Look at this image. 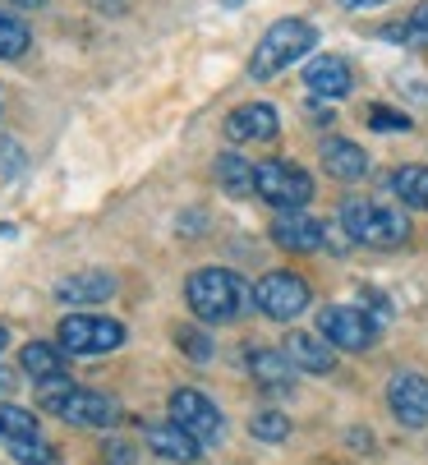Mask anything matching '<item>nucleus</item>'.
I'll list each match as a JSON object with an SVG mask.
<instances>
[{"instance_id":"f257e3e1","label":"nucleus","mask_w":428,"mask_h":465,"mask_svg":"<svg viewBox=\"0 0 428 465\" xmlns=\"http://www.w3.org/2000/svg\"><path fill=\"white\" fill-rule=\"evenodd\" d=\"M184 300H189V309H194L198 322H235L254 295L226 268H198L189 277V286H184Z\"/></svg>"},{"instance_id":"f03ea898","label":"nucleus","mask_w":428,"mask_h":465,"mask_svg":"<svg viewBox=\"0 0 428 465\" xmlns=\"http://www.w3.org/2000/svg\"><path fill=\"white\" fill-rule=\"evenodd\" d=\"M37 406L60 415L65 424H79V429H111L120 420V406L102 391H88V387H75L69 378H51L42 382L37 391Z\"/></svg>"},{"instance_id":"7ed1b4c3","label":"nucleus","mask_w":428,"mask_h":465,"mask_svg":"<svg viewBox=\"0 0 428 465\" xmlns=\"http://www.w3.org/2000/svg\"><path fill=\"white\" fill-rule=\"evenodd\" d=\"M318 46V28L309 19H276L263 37H258V51L249 60V74L254 79H272L281 70H291L295 60H304L309 51Z\"/></svg>"},{"instance_id":"20e7f679","label":"nucleus","mask_w":428,"mask_h":465,"mask_svg":"<svg viewBox=\"0 0 428 465\" xmlns=\"http://www.w3.org/2000/svg\"><path fill=\"white\" fill-rule=\"evenodd\" d=\"M341 231L354 244H369V249H401L410 240V217L401 208H387V203L350 198V203L341 208Z\"/></svg>"},{"instance_id":"39448f33","label":"nucleus","mask_w":428,"mask_h":465,"mask_svg":"<svg viewBox=\"0 0 428 465\" xmlns=\"http://www.w3.org/2000/svg\"><path fill=\"white\" fill-rule=\"evenodd\" d=\"M65 355H111L124 346V322L102 318V313H69L55 327Z\"/></svg>"},{"instance_id":"423d86ee","label":"nucleus","mask_w":428,"mask_h":465,"mask_svg":"<svg viewBox=\"0 0 428 465\" xmlns=\"http://www.w3.org/2000/svg\"><path fill=\"white\" fill-rule=\"evenodd\" d=\"M254 193L272 208H285V213H300L309 198H314V180L309 171L291 166V162H258L254 166Z\"/></svg>"},{"instance_id":"0eeeda50","label":"nucleus","mask_w":428,"mask_h":465,"mask_svg":"<svg viewBox=\"0 0 428 465\" xmlns=\"http://www.w3.org/2000/svg\"><path fill=\"white\" fill-rule=\"evenodd\" d=\"M309 300H314V291H309V282L295 277V272H267V277L254 286V304H258L272 322H295V318L309 309Z\"/></svg>"},{"instance_id":"6e6552de","label":"nucleus","mask_w":428,"mask_h":465,"mask_svg":"<svg viewBox=\"0 0 428 465\" xmlns=\"http://www.w3.org/2000/svg\"><path fill=\"white\" fill-rule=\"evenodd\" d=\"M318 331L336 346V351H350V355H360L378 341V322L364 313V309H354V304H332L318 313Z\"/></svg>"},{"instance_id":"1a4fd4ad","label":"nucleus","mask_w":428,"mask_h":465,"mask_svg":"<svg viewBox=\"0 0 428 465\" xmlns=\"http://www.w3.org/2000/svg\"><path fill=\"white\" fill-rule=\"evenodd\" d=\"M171 420H175L184 433H194L198 442H222V433H226V420H222V411L212 406L203 391H194V387H180V391H171Z\"/></svg>"},{"instance_id":"9d476101","label":"nucleus","mask_w":428,"mask_h":465,"mask_svg":"<svg viewBox=\"0 0 428 465\" xmlns=\"http://www.w3.org/2000/svg\"><path fill=\"white\" fill-rule=\"evenodd\" d=\"M387 406L405 429H423L428 424V378L423 373H396L387 387Z\"/></svg>"},{"instance_id":"9b49d317","label":"nucleus","mask_w":428,"mask_h":465,"mask_svg":"<svg viewBox=\"0 0 428 465\" xmlns=\"http://www.w3.org/2000/svg\"><path fill=\"white\" fill-rule=\"evenodd\" d=\"M276 129H281V115L267 102H244L226 115V139L231 143H267V139H276Z\"/></svg>"},{"instance_id":"f8f14e48","label":"nucleus","mask_w":428,"mask_h":465,"mask_svg":"<svg viewBox=\"0 0 428 465\" xmlns=\"http://www.w3.org/2000/svg\"><path fill=\"white\" fill-rule=\"evenodd\" d=\"M272 240H276L285 253H314V249L327 244V226L314 222V217H304V208H300V213H281V217L272 222Z\"/></svg>"},{"instance_id":"ddd939ff","label":"nucleus","mask_w":428,"mask_h":465,"mask_svg":"<svg viewBox=\"0 0 428 465\" xmlns=\"http://www.w3.org/2000/svg\"><path fill=\"white\" fill-rule=\"evenodd\" d=\"M304 88L323 102H341L350 88H354V74L341 55H314L309 70H304Z\"/></svg>"},{"instance_id":"4468645a","label":"nucleus","mask_w":428,"mask_h":465,"mask_svg":"<svg viewBox=\"0 0 428 465\" xmlns=\"http://www.w3.org/2000/svg\"><path fill=\"white\" fill-rule=\"evenodd\" d=\"M285 355H291V364L295 369H304V373H332L336 369V346L323 337H314V331H291L285 337Z\"/></svg>"},{"instance_id":"2eb2a0df","label":"nucleus","mask_w":428,"mask_h":465,"mask_svg":"<svg viewBox=\"0 0 428 465\" xmlns=\"http://www.w3.org/2000/svg\"><path fill=\"white\" fill-rule=\"evenodd\" d=\"M244 364H249V373H254V382H258V387H272V391L295 387V364H291V355H285V351L249 346Z\"/></svg>"},{"instance_id":"dca6fc26","label":"nucleus","mask_w":428,"mask_h":465,"mask_svg":"<svg viewBox=\"0 0 428 465\" xmlns=\"http://www.w3.org/2000/svg\"><path fill=\"white\" fill-rule=\"evenodd\" d=\"M143 438H148V447L157 451V456H166V460H198L203 456V442L194 438V433H184L175 420H162V424H148L143 429Z\"/></svg>"},{"instance_id":"f3484780","label":"nucleus","mask_w":428,"mask_h":465,"mask_svg":"<svg viewBox=\"0 0 428 465\" xmlns=\"http://www.w3.org/2000/svg\"><path fill=\"white\" fill-rule=\"evenodd\" d=\"M323 166H327L332 180L354 184V180L369 175V153H364L360 143H350V139H327V143H323Z\"/></svg>"},{"instance_id":"a211bd4d","label":"nucleus","mask_w":428,"mask_h":465,"mask_svg":"<svg viewBox=\"0 0 428 465\" xmlns=\"http://www.w3.org/2000/svg\"><path fill=\"white\" fill-rule=\"evenodd\" d=\"M115 295V277L111 272H75L55 286V300L65 304H102Z\"/></svg>"},{"instance_id":"6ab92c4d","label":"nucleus","mask_w":428,"mask_h":465,"mask_svg":"<svg viewBox=\"0 0 428 465\" xmlns=\"http://www.w3.org/2000/svg\"><path fill=\"white\" fill-rule=\"evenodd\" d=\"M19 369L37 382H51V378H65V351L51 346V341H28L19 351Z\"/></svg>"},{"instance_id":"aec40b11","label":"nucleus","mask_w":428,"mask_h":465,"mask_svg":"<svg viewBox=\"0 0 428 465\" xmlns=\"http://www.w3.org/2000/svg\"><path fill=\"white\" fill-rule=\"evenodd\" d=\"M392 189H396V198H401L405 208L428 213V166H401L392 175Z\"/></svg>"},{"instance_id":"412c9836","label":"nucleus","mask_w":428,"mask_h":465,"mask_svg":"<svg viewBox=\"0 0 428 465\" xmlns=\"http://www.w3.org/2000/svg\"><path fill=\"white\" fill-rule=\"evenodd\" d=\"M217 180H222V189L235 193V198L254 193V166H249L240 153H222V157H217Z\"/></svg>"},{"instance_id":"4be33fe9","label":"nucleus","mask_w":428,"mask_h":465,"mask_svg":"<svg viewBox=\"0 0 428 465\" xmlns=\"http://www.w3.org/2000/svg\"><path fill=\"white\" fill-rule=\"evenodd\" d=\"M28 46H33L28 24H24V19H15V15H0V60H19Z\"/></svg>"},{"instance_id":"5701e85b","label":"nucleus","mask_w":428,"mask_h":465,"mask_svg":"<svg viewBox=\"0 0 428 465\" xmlns=\"http://www.w3.org/2000/svg\"><path fill=\"white\" fill-rule=\"evenodd\" d=\"M0 438L19 442V438H42V433H37V420L24 406H0Z\"/></svg>"},{"instance_id":"b1692460","label":"nucleus","mask_w":428,"mask_h":465,"mask_svg":"<svg viewBox=\"0 0 428 465\" xmlns=\"http://www.w3.org/2000/svg\"><path fill=\"white\" fill-rule=\"evenodd\" d=\"M249 433H254L258 442H285V438H291V420H285L281 411H258V415L249 420Z\"/></svg>"},{"instance_id":"393cba45","label":"nucleus","mask_w":428,"mask_h":465,"mask_svg":"<svg viewBox=\"0 0 428 465\" xmlns=\"http://www.w3.org/2000/svg\"><path fill=\"white\" fill-rule=\"evenodd\" d=\"M10 456H15L19 465H55V447L42 442V438H19V442H10Z\"/></svg>"},{"instance_id":"a878e982","label":"nucleus","mask_w":428,"mask_h":465,"mask_svg":"<svg viewBox=\"0 0 428 465\" xmlns=\"http://www.w3.org/2000/svg\"><path fill=\"white\" fill-rule=\"evenodd\" d=\"M175 341H180V351H184L189 360H198V364L212 360V337H207V331H189V327H180V331H175Z\"/></svg>"},{"instance_id":"bb28decb","label":"nucleus","mask_w":428,"mask_h":465,"mask_svg":"<svg viewBox=\"0 0 428 465\" xmlns=\"http://www.w3.org/2000/svg\"><path fill=\"white\" fill-rule=\"evenodd\" d=\"M369 129L401 134V129H410V115H405V111H392V106H369Z\"/></svg>"},{"instance_id":"cd10ccee","label":"nucleus","mask_w":428,"mask_h":465,"mask_svg":"<svg viewBox=\"0 0 428 465\" xmlns=\"http://www.w3.org/2000/svg\"><path fill=\"white\" fill-rule=\"evenodd\" d=\"M106 456H111V465H134V451H129L124 442H115V447L106 442Z\"/></svg>"},{"instance_id":"c85d7f7f","label":"nucleus","mask_w":428,"mask_h":465,"mask_svg":"<svg viewBox=\"0 0 428 465\" xmlns=\"http://www.w3.org/2000/svg\"><path fill=\"white\" fill-rule=\"evenodd\" d=\"M410 28H414L419 37H428V0H423V5H419L414 15H410Z\"/></svg>"},{"instance_id":"c756f323","label":"nucleus","mask_w":428,"mask_h":465,"mask_svg":"<svg viewBox=\"0 0 428 465\" xmlns=\"http://www.w3.org/2000/svg\"><path fill=\"white\" fill-rule=\"evenodd\" d=\"M373 5H387V0H341V10H373Z\"/></svg>"},{"instance_id":"7c9ffc66","label":"nucleus","mask_w":428,"mask_h":465,"mask_svg":"<svg viewBox=\"0 0 428 465\" xmlns=\"http://www.w3.org/2000/svg\"><path fill=\"white\" fill-rule=\"evenodd\" d=\"M10 387H15V373H10V369H0V396H5Z\"/></svg>"},{"instance_id":"2f4dec72","label":"nucleus","mask_w":428,"mask_h":465,"mask_svg":"<svg viewBox=\"0 0 428 465\" xmlns=\"http://www.w3.org/2000/svg\"><path fill=\"white\" fill-rule=\"evenodd\" d=\"M10 5H19V10H37L42 0H10Z\"/></svg>"},{"instance_id":"473e14b6","label":"nucleus","mask_w":428,"mask_h":465,"mask_svg":"<svg viewBox=\"0 0 428 465\" xmlns=\"http://www.w3.org/2000/svg\"><path fill=\"white\" fill-rule=\"evenodd\" d=\"M10 346V331H5V322H0V351H5Z\"/></svg>"}]
</instances>
